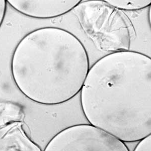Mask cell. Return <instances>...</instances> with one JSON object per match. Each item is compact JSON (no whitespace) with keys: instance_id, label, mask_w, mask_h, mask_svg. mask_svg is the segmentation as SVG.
Returning <instances> with one entry per match:
<instances>
[{"instance_id":"9c48e42d","label":"cell","mask_w":151,"mask_h":151,"mask_svg":"<svg viewBox=\"0 0 151 151\" xmlns=\"http://www.w3.org/2000/svg\"><path fill=\"white\" fill-rule=\"evenodd\" d=\"M151 7H150V10H149V22H150V25H151Z\"/></svg>"},{"instance_id":"7a4b0ae2","label":"cell","mask_w":151,"mask_h":151,"mask_svg":"<svg viewBox=\"0 0 151 151\" xmlns=\"http://www.w3.org/2000/svg\"><path fill=\"white\" fill-rule=\"evenodd\" d=\"M90 70L89 58L79 38L55 27L35 29L23 37L13 52L12 78L31 101L54 105L81 92Z\"/></svg>"},{"instance_id":"6da1fadb","label":"cell","mask_w":151,"mask_h":151,"mask_svg":"<svg viewBox=\"0 0 151 151\" xmlns=\"http://www.w3.org/2000/svg\"><path fill=\"white\" fill-rule=\"evenodd\" d=\"M90 124L123 142L151 134V59L124 50L105 55L90 68L81 90Z\"/></svg>"},{"instance_id":"52a82bcc","label":"cell","mask_w":151,"mask_h":151,"mask_svg":"<svg viewBox=\"0 0 151 151\" xmlns=\"http://www.w3.org/2000/svg\"><path fill=\"white\" fill-rule=\"evenodd\" d=\"M134 151H151V135L139 141Z\"/></svg>"},{"instance_id":"8992f818","label":"cell","mask_w":151,"mask_h":151,"mask_svg":"<svg viewBox=\"0 0 151 151\" xmlns=\"http://www.w3.org/2000/svg\"><path fill=\"white\" fill-rule=\"evenodd\" d=\"M105 2L121 11H138L150 7L151 0H106Z\"/></svg>"},{"instance_id":"3957f363","label":"cell","mask_w":151,"mask_h":151,"mask_svg":"<svg viewBox=\"0 0 151 151\" xmlns=\"http://www.w3.org/2000/svg\"><path fill=\"white\" fill-rule=\"evenodd\" d=\"M82 2L75 8L76 15L96 47L112 52L129 50L134 29L124 12L105 1Z\"/></svg>"},{"instance_id":"5b68a950","label":"cell","mask_w":151,"mask_h":151,"mask_svg":"<svg viewBox=\"0 0 151 151\" xmlns=\"http://www.w3.org/2000/svg\"><path fill=\"white\" fill-rule=\"evenodd\" d=\"M7 4L21 14L37 19H51L75 9L81 0H9Z\"/></svg>"},{"instance_id":"ba28073f","label":"cell","mask_w":151,"mask_h":151,"mask_svg":"<svg viewBox=\"0 0 151 151\" xmlns=\"http://www.w3.org/2000/svg\"><path fill=\"white\" fill-rule=\"evenodd\" d=\"M7 2L6 0H0V28L3 22L7 9Z\"/></svg>"},{"instance_id":"277c9868","label":"cell","mask_w":151,"mask_h":151,"mask_svg":"<svg viewBox=\"0 0 151 151\" xmlns=\"http://www.w3.org/2000/svg\"><path fill=\"white\" fill-rule=\"evenodd\" d=\"M43 151H129L124 142L91 124L64 129L54 136Z\"/></svg>"}]
</instances>
